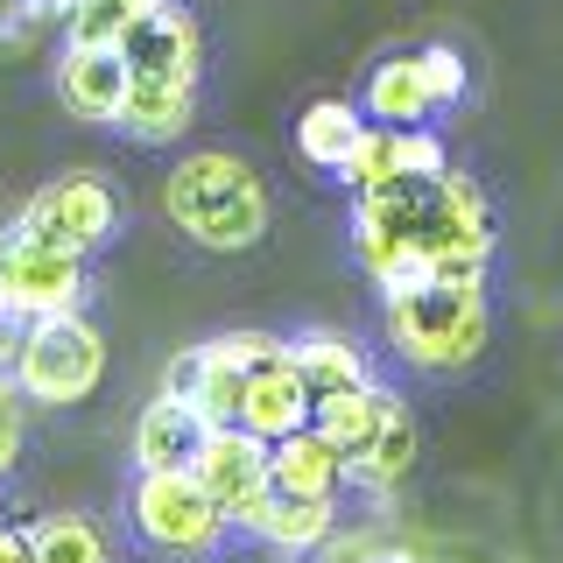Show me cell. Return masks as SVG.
<instances>
[{
    "instance_id": "cell-4",
    "label": "cell",
    "mask_w": 563,
    "mask_h": 563,
    "mask_svg": "<svg viewBox=\"0 0 563 563\" xmlns=\"http://www.w3.org/2000/svg\"><path fill=\"white\" fill-rule=\"evenodd\" d=\"M128 521H134V536L163 556H211L225 542V515L211 507V493L190 479V465L141 472L134 493H128Z\"/></svg>"
},
{
    "instance_id": "cell-22",
    "label": "cell",
    "mask_w": 563,
    "mask_h": 563,
    "mask_svg": "<svg viewBox=\"0 0 563 563\" xmlns=\"http://www.w3.org/2000/svg\"><path fill=\"white\" fill-rule=\"evenodd\" d=\"M29 563H113V542L85 515H43L29 528Z\"/></svg>"
},
{
    "instance_id": "cell-10",
    "label": "cell",
    "mask_w": 563,
    "mask_h": 563,
    "mask_svg": "<svg viewBox=\"0 0 563 563\" xmlns=\"http://www.w3.org/2000/svg\"><path fill=\"white\" fill-rule=\"evenodd\" d=\"M120 57L141 78H184L198 85V64H205V35H198V14L176 8V0H148L141 22L120 35Z\"/></svg>"
},
{
    "instance_id": "cell-15",
    "label": "cell",
    "mask_w": 563,
    "mask_h": 563,
    "mask_svg": "<svg viewBox=\"0 0 563 563\" xmlns=\"http://www.w3.org/2000/svg\"><path fill=\"white\" fill-rule=\"evenodd\" d=\"M416 451H422V437H416V416L401 409V401H387V409H380V422L360 437V451H345V479H360V486L387 493L395 479H409V472H416Z\"/></svg>"
},
{
    "instance_id": "cell-14",
    "label": "cell",
    "mask_w": 563,
    "mask_h": 563,
    "mask_svg": "<svg viewBox=\"0 0 563 563\" xmlns=\"http://www.w3.org/2000/svg\"><path fill=\"white\" fill-rule=\"evenodd\" d=\"M268 486H282V493H324V500H339L345 451L331 444L317 422H303V430H289V437H275V444H268Z\"/></svg>"
},
{
    "instance_id": "cell-16",
    "label": "cell",
    "mask_w": 563,
    "mask_h": 563,
    "mask_svg": "<svg viewBox=\"0 0 563 563\" xmlns=\"http://www.w3.org/2000/svg\"><path fill=\"white\" fill-rule=\"evenodd\" d=\"M198 437H205V416L190 409L184 395H155L148 409L134 416V465H141V472L190 465V451H198Z\"/></svg>"
},
{
    "instance_id": "cell-26",
    "label": "cell",
    "mask_w": 563,
    "mask_h": 563,
    "mask_svg": "<svg viewBox=\"0 0 563 563\" xmlns=\"http://www.w3.org/2000/svg\"><path fill=\"white\" fill-rule=\"evenodd\" d=\"M416 64H422V85H430V106H457V99H465V57H457V49H444V43H437V49H416Z\"/></svg>"
},
{
    "instance_id": "cell-28",
    "label": "cell",
    "mask_w": 563,
    "mask_h": 563,
    "mask_svg": "<svg viewBox=\"0 0 563 563\" xmlns=\"http://www.w3.org/2000/svg\"><path fill=\"white\" fill-rule=\"evenodd\" d=\"M0 563H29V528L22 521H0Z\"/></svg>"
},
{
    "instance_id": "cell-27",
    "label": "cell",
    "mask_w": 563,
    "mask_h": 563,
    "mask_svg": "<svg viewBox=\"0 0 563 563\" xmlns=\"http://www.w3.org/2000/svg\"><path fill=\"white\" fill-rule=\"evenodd\" d=\"M22 457V387L0 380V472Z\"/></svg>"
},
{
    "instance_id": "cell-8",
    "label": "cell",
    "mask_w": 563,
    "mask_h": 563,
    "mask_svg": "<svg viewBox=\"0 0 563 563\" xmlns=\"http://www.w3.org/2000/svg\"><path fill=\"white\" fill-rule=\"evenodd\" d=\"M113 225H120V198H113V184L92 176V169H70V176L43 184L22 205V233L64 246V254H92V246L113 240Z\"/></svg>"
},
{
    "instance_id": "cell-5",
    "label": "cell",
    "mask_w": 563,
    "mask_h": 563,
    "mask_svg": "<svg viewBox=\"0 0 563 563\" xmlns=\"http://www.w3.org/2000/svg\"><path fill=\"white\" fill-rule=\"evenodd\" d=\"M422 240H430V184L360 190V211H352V254H360V268L374 275L380 289L422 275Z\"/></svg>"
},
{
    "instance_id": "cell-12",
    "label": "cell",
    "mask_w": 563,
    "mask_h": 563,
    "mask_svg": "<svg viewBox=\"0 0 563 563\" xmlns=\"http://www.w3.org/2000/svg\"><path fill=\"white\" fill-rule=\"evenodd\" d=\"M190 120H198V85L128 70V92H120V113H113V128L128 141H141V148H169L176 134H190Z\"/></svg>"
},
{
    "instance_id": "cell-25",
    "label": "cell",
    "mask_w": 563,
    "mask_h": 563,
    "mask_svg": "<svg viewBox=\"0 0 563 563\" xmlns=\"http://www.w3.org/2000/svg\"><path fill=\"white\" fill-rule=\"evenodd\" d=\"M451 169V155H444V141H437L430 128H395V176L401 184H430V176H444Z\"/></svg>"
},
{
    "instance_id": "cell-24",
    "label": "cell",
    "mask_w": 563,
    "mask_h": 563,
    "mask_svg": "<svg viewBox=\"0 0 563 563\" xmlns=\"http://www.w3.org/2000/svg\"><path fill=\"white\" fill-rule=\"evenodd\" d=\"M148 0H64V35L70 43H99V49H120V35L141 22Z\"/></svg>"
},
{
    "instance_id": "cell-29",
    "label": "cell",
    "mask_w": 563,
    "mask_h": 563,
    "mask_svg": "<svg viewBox=\"0 0 563 563\" xmlns=\"http://www.w3.org/2000/svg\"><path fill=\"white\" fill-rule=\"evenodd\" d=\"M57 8H64V0H57Z\"/></svg>"
},
{
    "instance_id": "cell-19",
    "label": "cell",
    "mask_w": 563,
    "mask_h": 563,
    "mask_svg": "<svg viewBox=\"0 0 563 563\" xmlns=\"http://www.w3.org/2000/svg\"><path fill=\"white\" fill-rule=\"evenodd\" d=\"M366 120H387V128H416V120H430V85H422V64L416 57H387L374 64V78H366Z\"/></svg>"
},
{
    "instance_id": "cell-7",
    "label": "cell",
    "mask_w": 563,
    "mask_h": 563,
    "mask_svg": "<svg viewBox=\"0 0 563 563\" xmlns=\"http://www.w3.org/2000/svg\"><path fill=\"white\" fill-rule=\"evenodd\" d=\"M85 303V254L35 240L14 225L0 240V317H49V310H78Z\"/></svg>"
},
{
    "instance_id": "cell-13",
    "label": "cell",
    "mask_w": 563,
    "mask_h": 563,
    "mask_svg": "<svg viewBox=\"0 0 563 563\" xmlns=\"http://www.w3.org/2000/svg\"><path fill=\"white\" fill-rule=\"evenodd\" d=\"M120 92H128V57H120V49L64 43L57 99L70 106V113H78V120H113V113H120Z\"/></svg>"
},
{
    "instance_id": "cell-18",
    "label": "cell",
    "mask_w": 563,
    "mask_h": 563,
    "mask_svg": "<svg viewBox=\"0 0 563 563\" xmlns=\"http://www.w3.org/2000/svg\"><path fill=\"white\" fill-rule=\"evenodd\" d=\"M289 366H296V380L310 387V401L331 395V387H345V380H374L366 352L352 339H339V331H303V339H289Z\"/></svg>"
},
{
    "instance_id": "cell-20",
    "label": "cell",
    "mask_w": 563,
    "mask_h": 563,
    "mask_svg": "<svg viewBox=\"0 0 563 563\" xmlns=\"http://www.w3.org/2000/svg\"><path fill=\"white\" fill-rule=\"evenodd\" d=\"M387 401H395V395H387L380 380H345V387H331V395L310 401V422H317V430H324L339 451H360V437L380 422Z\"/></svg>"
},
{
    "instance_id": "cell-17",
    "label": "cell",
    "mask_w": 563,
    "mask_h": 563,
    "mask_svg": "<svg viewBox=\"0 0 563 563\" xmlns=\"http://www.w3.org/2000/svg\"><path fill=\"white\" fill-rule=\"evenodd\" d=\"M246 536H261L282 556H310L317 542L331 536V500H324V493H282V486H268V500H261V515H254Z\"/></svg>"
},
{
    "instance_id": "cell-6",
    "label": "cell",
    "mask_w": 563,
    "mask_h": 563,
    "mask_svg": "<svg viewBox=\"0 0 563 563\" xmlns=\"http://www.w3.org/2000/svg\"><path fill=\"white\" fill-rule=\"evenodd\" d=\"M493 261V205L465 169L430 176V240H422V275L444 282H486Z\"/></svg>"
},
{
    "instance_id": "cell-3",
    "label": "cell",
    "mask_w": 563,
    "mask_h": 563,
    "mask_svg": "<svg viewBox=\"0 0 563 563\" xmlns=\"http://www.w3.org/2000/svg\"><path fill=\"white\" fill-rule=\"evenodd\" d=\"M106 380V331L85 310H49L29 317V331L14 339V387L43 409H78L85 395H99Z\"/></svg>"
},
{
    "instance_id": "cell-11",
    "label": "cell",
    "mask_w": 563,
    "mask_h": 563,
    "mask_svg": "<svg viewBox=\"0 0 563 563\" xmlns=\"http://www.w3.org/2000/svg\"><path fill=\"white\" fill-rule=\"evenodd\" d=\"M233 422H240V430H254L261 444H275V437H289V430H303V422H310V387L296 380L289 345L246 366V380H240V416H233Z\"/></svg>"
},
{
    "instance_id": "cell-23",
    "label": "cell",
    "mask_w": 563,
    "mask_h": 563,
    "mask_svg": "<svg viewBox=\"0 0 563 563\" xmlns=\"http://www.w3.org/2000/svg\"><path fill=\"white\" fill-rule=\"evenodd\" d=\"M339 184L352 190H380V184H401L395 176V128L387 120H360V134H352V148L339 155Z\"/></svg>"
},
{
    "instance_id": "cell-9",
    "label": "cell",
    "mask_w": 563,
    "mask_h": 563,
    "mask_svg": "<svg viewBox=\"0 0 563 563\" xmlns=\"http://www.w3.org/2000/svg\"><path fill=\"white\" fill-rule=\"evenodd\" d=\"M190 479L211 493V507L225 515V528H254L261 500H268V444L240 422H219V430L198 437L190 451Z\"/></svg>"
},
{
    "instance_id": "cell-2",
    "label": "cell",
    "mask_w": 563,
    "mask_h": 563,
    "mask_svg": "<svg viewBox=\"0 0 563 563\" xmlns=\"http://www.w3.org/2000/svg\"><path fill=\"white\" fill-rule=\"evenodd\" d=\"M486 339H493V310L479 282L416 275L387 289V345L416 374H457L486 352Z\"/></svg>"
},
{
    "instance_id": "cell-1",
    "label": "cell",
    "mask_w": 563,
    "mask_h": 563,
    "mask_svg": "<svg viewBox=\"0 0 563 563\" xmlns=\"http://www.w3.org/2000/svg\"><path fill=\"white\" fill-rule=\"evenodd\" d=\"M169 225L205 254H246L268 240V184L225 148H198L163 176Z\"/></svg>"
},
{
    "instance_id": "cell-21",
    "label": "cell",
    "mask_w": 563,
    "mask_h": 563,
    "mask_svg": "<svg viewBox=\"0 0 563 563\" xmlns=\"http://www.w3.org/2000/svg\"><path fill=\"white\" fill-rule=\"evenodd\" d=\"M360 106L345 99H310L303 113H296V155H303L310 169H339V155L352 148V134H360Z\"/></svg>"
}]
</instances>
